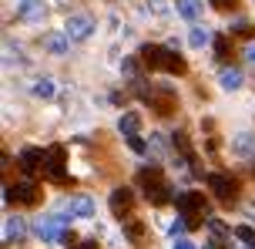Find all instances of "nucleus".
<instances>
[{"label": "nucleus", "mask_w": 255, "mask_h": 249, "mask_svg": "<svg viewBox=\"0 0 255 249\" xmlns=\"http://www.w3.org/2000/svg\"><path fill=\"white\" fill-rule=\"evenodd\" d=\"M138 182H141V189H144V196H148L151 206H165V202H171V189H168L161 169H154V165L151 169H141Z\"/></svg>", "instance_id": "1"}, {"label": "nucleus", "mask_w": 255, "mask_h": 249, "mask_svg": "<svg viewBox=\"0 0 255 249\" xmlns=\"http://www.w3.org/2000/svg\"><path fill=\"white\" fill-rule=\"evenodd\" d=\"M178 212L185 216L188 229H198V226L205 223V216H208V202H205L202 192H181L178 196Z\"/></svg>", "instance_id": "2"}, {"label": "nucleus", "mask_w": 255, "mask_h": 249, "mask_svg": "<svg viewBox=\"0 0 255 249\" xmlns=\"http://www.w3.org/2000/svg\"><path fill=\"white\" fill-rule=\"evenodd\" d=\"M3 199L7 202H17V206H37L40 189H37V182L24 179V182H17V185H7L3 189Z\"/></svg>", "instance_id": "3"}, {"label": "nucleus", "mask_w": 255, "mask_h": 249, "mask_svg": "<svg viewBox=\"0 0 255 249\" xmlns=\"http://www.w3.org/2000/svg\"><path fill=\"white\" fill-rule=\"evenodd\" d=\"M208 189H212V196L218 199V202H235V196H239V182L232 179V175H225V172H215V175H208Z\"/></svg>", "instance_id": "4"}, {"label": "nucleus", "mask_w": 255, "mask_h": 249, "mask_svg": "<svg viewBox=\"0 0 255 249\" xmlns=\"http://www.w3.org/2000/svg\"><path fill=\"white\" fill-rule=\"evenodd\" d=\"M64 158H67L64 145H51L47 155H44V172L51 175L54 182H64Z\"/></svg>", "instance_id": "5"}, {"label": "nucleus", "mask_w": 255, "mask_h": 249, "mask_svg": "<svg viewBox=\"0 0 255 249\" xmlns=\"http://www.w3.org/2000/svg\"><path fill=\"white\" fill-rule=\"evenodd\" d=\"M64 34L71 40H88L94 34V20L84 17V13H74V17H67V27H64Z\"/></svg>", "instance_id": "6"}, {"label": "nucleus", "mask_w": 255, "mask_h": 249, "mask_svg": "<svg viewBox=\"0 0 255 249\" xmlns=\"http://www.w3.org/2000/svg\"><path fill=\"white\" fill-rule=\"evenodd\" d=\"M165 51L168 47H158V44H144V47H141V64L148 67V71H161V67H165Z\"/></svg>", "instance_id": "7"}, {"label": "nucleus", "mask_w": 255, "mask_h": 249, "mask_svg": "<svg viewBox=\"0 0 255 249\" xmlns=\"http://www.w3.org/2000/svg\"><path fill=\"white\" fill-rule=\"evenodd\" d=\"M64 216H54V219H40L37 223V236L40 239H47V243H54V239H61L64 236Z\"/></svg>", "instance_id": "8"}, {"label": "nucleus", "mask_w": 255, "mask_h": 249, "mask_svg": "<svg viewBox=\"0 0 255 249\" xmlns=\"http://www.w3.org/2000/svg\"><path fill=\"white\" fill-rule=\"evenodd\" d=\"M134 206V196H131V189H115L111 192V212H115L118 219H125L128 212Z\"/></svg>", "instance_id": "9"}, {"label": "nucleus", "mask_w": 255, "mask_h": 249, "mask_svg": "<svg viewBox=\"0 0 255 249\" xmlns=\"http://www.w3.org/2000/svg\"><path fill=\"white\" fill-rule=\"evenodd\" d=\"M44 155H47V152H40V148H24V152H20V169H24L27 175H37V172L44 169Z\"/></svg>", "instance_id": "10"}, {"label": "nucleus", "mask_w": 255, "mask_h": 249, "mask_svg": "<svg viewBox=\"0 0 255 249\" xmlns=\"http://www.w3.org/2000/svg\"><path fill=\"white\" fill-rule=\"evenodd\" d=\"M17 17H20V20H40V17H44V3H40V0H24V3L17 7Z\"/></svg>", "instance_id": "11"}, {"label": "nucleus", "mask_w": 255, "mask_h": 249, "mask_svg": "<svg viewBox=\"0 0 255 249\" xmlns=\"http://www.w3.org/2000/svg\"><path fill=\"white\" fill-rule=\"evenodd\" d=\"M148 101H151V108H154V111H158V115H171V111H175V94H171V91L151 94Z\"/></svg>", "instance_id": "12"}, {"label": "nucleus", "mask_w": 255, "mask_h": 249, "mask_svg": "<svg viewBox=\"0 0 255 249\" xmlns=\"http://www.w3.org/2000/svg\"><path fill=\"white\" fill-rule=\"evenodd\" d=\"M161 71H168V74H185L188 71V64H185V57L175 51H165V67Z\"/></svg>", "instance_id": "13"}, {"label": "nucleus", "mask_w": 255, "mask_h": 249, "mask_svg": "<svg viewBox=\"0 0 255 249\" xmlns=\"http://www.w3.org/2000/svg\"><path fill=\"white\" fill-rule=\"evenodd\" d=\"M67 209H71V216H81V219H88L91 212H94V202H91L88 196H77V199H71V206H67Z\"/></svg>", "instance_id": "14"}, {"label": "nucleus", "mask_w": 255, "mask_h": 249, "mask_svg": "<svg viewBox=\"0 0 255 249\" xmlns=\"http://www.w3.org/2000/svg\"><path fill=\"white\" fill-rule=\"evenodd\" d=\"M175 7L185 20H195L198 13H202V0H175Z\"/></svg>", "instance_id": "15"}, {"label": "nucleus", "mask_w": 255, "mask_h": 249, "mask_svg": "<svg viewBox=\"0 0 255 249\" xmlns=\"http://www.w3.org/2000/svg\"><path fill=\"white\" fill-rule=\"evenodd\" d=\"M118 128H121V135H138V128H141V118L134 115V111H128V115H121V121H118Z\"/></svg>", "instance_id": "16"}, {"label": "nucleus", "mask_w": 255, "mask_h": 249, "mask_svg": "<svg viewBox=\"0 0 255 249\" xmlns=\"http://www.w3.org/2000/svg\"><path fill=\"white\" fill-rule=\"evenodd\" d=\"M24 236V223L20 219H7V226H3V243H13V239H20Z\"/></svg>", "instance_id": "17"}, {"label": "nucleus", "mask_w": 255, "mask_h": 249, "mask_svg": "<svg viewBox=\"0 0 255 249\" xmlns=\"http://www.w3.org/2000/svg\"><path fill=\"white\" fill-rule=\"evenodd\" d=\"M239 84H242V71H235V67H225V71H222V88H225V91H235Z\"/></svg>", "instance_id": "18"}, {"label": "nucleus", "mask_w": 255, "mask_h": 249, "mask_svg": "<svg viewBox=\"0 0 255 249\" xmlns=\"http://www.w3.org/2000/svg\"><path fill=\"white\" fill-rule=\"evenodd\" d=\"M215 57H218V61H229V57H232V44H229L225 34H218V37H215Z\"/></svg>", "instance_id": "19"}, {"label": "nucleus", "mask_w": 255, "mask_h": 249, "mask_svg": "<svg viewBox=\"0 0 255 249\" xmlns=\"http://www.w3.org/2000/svg\"><path fill=\"white\" fill-rule=\"evenodd\" d=\"M67 40H71L67 34H64V37H61V34H54V37H47V47H51L54 54H64V51H67Z\"/></svg>", "instance_id": "20"}, {"label": "nucleus", "mask_w": 255, "mask_h": 249, "mask_svg": "<svg viewBox=\"0 0 255 249\" xmlns=\"http://www.w3.org/2000/svg\"><path fill=\"white\" fill-rule=\"evenodd\" d=\"M188 40H191V47H205L212 37H208V30H202V27H191V37Z\"/></svg>", "instance_id": "21"}, {"label": "nucleus", "mask_w": 255, "mask_h": 249, "mask_svg": "<svg viewBox=\"0 0 255 249\" xmlns=\"http://www.w3.org/2000/svg\"><path fill=\"white\" fill-rule=\"evenodd\" d=\"M252 148H255V138H252V135H239V138H235V152H239V155L252 152Z\"/></svg>", "instance_id": "22"}, {"label": "nucleus", "mask_w": 255, "mask_h": 249, "mask_svg": "<svg viewBox=\"0 0 255 249\" xmlns=\"http://www.w3.org/2000/svg\"><path fill=\"white\" fill-rule=\"evenodd\" d=\"M34 94H37V98H54V81H37V84H34Z\"/></svg>", "instance_id": "23"}, {"label": "nucleus", "mask_w": 255, "mask_h": 249, "mask_svg": "<svg viewBox=\"0 0 255 249\" xmlns=\"http://www.w3.org/2000/svg\"><path fill=\"white\" fill-rule=\"evenodd\" d=\"M235 239H242L245 246L252 249V246H255V229H249V226H239V229H235Z\"/></svg>", "instance_id": "24"}, {"label": "nucleus", "mask_w": 255, "mask_h": 249, "mask_svg": "<svg viewBox=\"0 0 255 249\" xmlns=\"http://www.w3.org/2000/svg\"><path fill=\"white\" fill-rule=\"evenodd\" d=\"M128 145H131V152H138V155H144V152H148V145H144V138H141V135H128Z\"/></svg>", "instance_id": "25"}, {"label": "nucleus", "mask_w": 255, "mask_h": 249, "mask_svg": "<svg viewBox=\"0 0 255 249\" xmlns=\"http://www.w3.org/2000/svg\"><path fill=\"white\" fill-rule=\"evenodd\" d=\"M125 229H128V236L134 239V243H141V239H144V226H141V223H128Z\"/></svg>", "instance_id": "26"}, {"label": "nucleus", "mask_w": 255, "mask_h": 249, "mask_svg": "<svg viewBox=\"0 0 255 249\" xmlns=\"http://www.w3.org/2000/svg\"><path fill=\"white\" fill-rule=\"evenodd\" d=\"M171 142H175V148H178L181 155H188V158H191V148H188V138H185V135H181V131H178V135H175V138H171Z\"/></svg>", "instance_id": "27"}, {"label": "nucleus", "mask_w": 255, "mask_h": 249, "mask_svg": "<svg viewBox=\"0 0 255 249\" xmlns=\"http://www.w3.org/2000/svg\"><path fill=\"white\" fill-rule=\"evenodd\" d=\"M208 3H212L215 10H235V7H239V0H208Z\"/></svg>", "instance_id": "28"}, {"label": "nucleus", "mask_w": 255, "mask_h": 249, "mask_svg": "<svg viewBox=\"0 0 255 249\" xmlns=\"http://www.w3.org/2000/svg\"><path fill=\"white\" fill-rule=\"evenodd\" d=\"M208 229H212V236H215V239H225V233H229V229H225V223H218V219H212V223H208Z\"/></svg>", "instance_id": "29"}, {"label": "nucleus", "mask_w": 255, "mask_h": 249, "mask_svg": "<svg viewBox=\"0 0 255 249\" xmlns=\"http://www.w3.org/2000/svg\"><path fill=\"white\" fill-rule=\"evenodd\" d=\"M235 30H239L242 37H255V27H252V24H245V20H242V24H235Z\"/></svg>", "instance_id": "30"}, {"label": "nucleus", "mask_w": 255, "mask_h": 249, "mask_svg": "<svg viewBox=\"0 0 255 249\" xmlns=\"http://www.w3.org/2000/svg\"><path fill=\"white\" fill-rule=\"evenodd\" d=\"M125 74H131V78H134V74H138V64H134V61H131V57H128V61H125Z\"/></svg>", "instance_id": "31"}, {"label": "nucleus", "mask_w": 255, "mask_h": 249, "mask_svg": "<svg viewBox=\"0 0 255 249\" xmlns=\"http://www.w3.org/2000/svg\"><path fill=\"white\" fill-rule=\"evenodd\" d=\"M77 249H101V246H98V239H84V243H81Z\"/></svg>", "instance_id": "32"}, {"label": "nucleus", "mask_w": 255, "mask_h": 249, "mask_svg": "<svg viewBox=\"0 0 255 249\" xmlns=\"http://www.w3.org/2000/svg\"><path fill=\"white\" fill-rule=\"evenodd\" d=\"M171 249H195V243H188V239H178V243H175Z\"/></svg>", "instance_id": "33"}, {"label": "nucleus", "mask_w": 255, "mask_h": 249, "mask_svg": "<svg viewBox=\"0 0 255 249\" xmlns=\"http://www.w3.org/2000/svg\"><path fill=\"white\" fill-rule=\"evenodd\" d=\"M245 57H249V61H255V44L249 47V51H245Z\"/></svg>", "instance_id": "34"}]
</instances>
